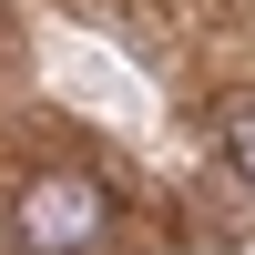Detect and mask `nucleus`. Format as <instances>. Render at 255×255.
I'll return each instance as SVG.
<instances>
[{"instance_id": "nucleus-1", "label": "nucleus", "mask_w": 255, "mask_h": 255, "mask_svg": "<svg viewBox=\"0 0 255 255\" xmlns=\"http://www.w3.org/2000/svg\"><path fill=\"white\" fill-rule=\"evenodd\" d=\"M10 235L31 245V255H82V245H102L113 235V184H92V174H31L10 194Z\"/></svg>"}, {"instance_id": "nucleus-2", "label": "nucleus", "mask_w": 255, "mask_h": 255, "mask_svg": "<svg viewBox=\"0 0 255 255\" xmlns=\"http://www.w3.org/2000/svg\"><path fill=\"white\" fill-rule=\"evenodd\" d=\"M215 143H225V163L255 184V102H225V113H215Z\"/></svg>"}]
</instances>
